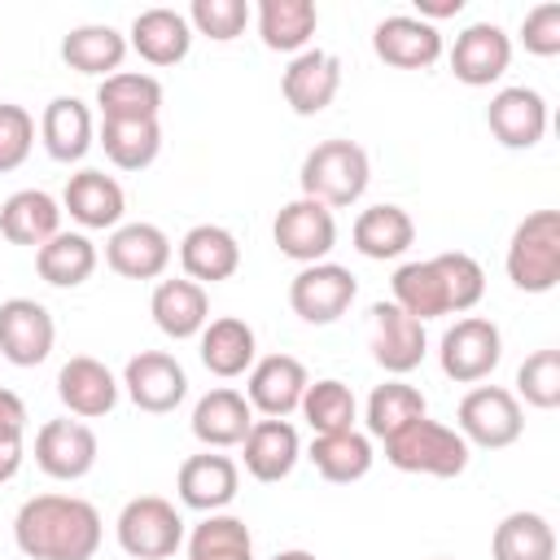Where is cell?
Segmentation results:
<instances>
[{
  "instance_id": "7c38bea8",
  "label": "cell",
  "mask_w": 560,
  "mask_h": 560,
  "mask_svg": "<svg viewBox=\"0 0 560 560\" xmlns=\"http://www.w3.org/2000/svg\"><path fill=\"white\" fill-rule=\"evenodd\" d=\"M512 61V39L503 26L494 22H472L455 35V48H451V74L468 88H490L494 79H503Z\"/></svg>"
},
{
  "instance_id": "d4e9b609",
  "label": "cell",
  "mask_w": 560,
  "mask_h": 560,
  "mask_svg": "<svg viewBox=\"0 0 560 560\" xmlns=\"http://www.w3.org/2000/svg\"><path fill=\"white\" fill-rule=\"evenodd\" d=\"M61 206L70 210V219L79 228H118V219L127 210V197H122V184L114 175L88 166V171L66 179Z\"/></svg>"
},
{
  "instance_id": "ba28073f",
  "label": "cell",
  "mask_w": 560,
  "mask_h": 560,
  "mask_svg": "<svg viewBox=\"0 0 560 560\" xmlns=\"http://www.w3.org/2000/svg\"><path fill=\"white\" fill-rule=\"evenodd\" d=\"M359 280L341 262H311L289 280V306L306 324H332L350 311Z\"/></svg>"
},
{
  "instance_id": "4316f807",
  "label": "cell",
  "mask_w": 560,
  "mask_h": 560,
  "mask_svg": "<svg viewBox=\"0 0 560 560\" xmlns=\"http://www.w3.org/2000/svg\"><path fill=\"white\" fill-rule=\"evenodd\" d=\"M127 44H131L149 66H175V61H184L188 48H192V26H188V18L175 13V9H144V13H136Z\"/></svg>"
},
{
  "instance_id": "b9f144b4",
  "label": "cell",
  "mask_w": 560,
  "mask_h": 560,
  "mask_svg": "<svg viewBox=\"0 0 560 560\" xmlns=\"http://www.w3.org/2000/svg\"><path fill=\"white\" fill-rule=\"evenodd\" d=\"M302 416H306V424L315 429V433H341V429H354V416H359V402H354V394H350V385H341V381H315V385H306V394H302Z\"/></svg>"
},
{
  "instance_id": "7402d4cb",
  "label": "cell",
  "mask_w": 560,
  "mask_h": 560,
  "mask_svg": "<svg viewBox=\"0 0 560 560\" xmlns=\"http://www.w3.org/2000/svg\"><path fill=\"white\" fill-rule=\"evenodd\" d=\"M254 424V407L245 402V394L219 385L210 389L206 398H197L192 407V438L206 446V451H228V446H241L245 433Z\"/></svg>"
},
{
  "instance_id": "7bdbcfd3",
  "label": "cell",
  "mask_w": 560,
  "mask_h": 560,
  "mask_svg": "<svg viewBox=\"0 0 560 560\" xmlns=\"http://www.w3.org/2000/svg\"><path fill=\"white\" fill-rule=\"evenodd\" d=\"M433 267H438L442 284H446L451 311H472V306L481 302V293H486V271H481V262H477L472 254L446 249V254L433 258Z\"/></svg>"
},
{
  "instance_id": "5b68a950",
  "label": "cell",
  "mask_w": 560,
  "mask_h": 560,
  "mask_svg": "<svg viewBox=\"0 0 560 560\" xmlns=\"http://www.w3.org/2000/svg\"><path fill=\"white\" fill-rule=\"evenodd\" d=\"M455 424H459V438L468 446L503 451V446H512L525 433V411H521V402H516L512 389H503V385H477V389H468L459 398Z\"/></svg>"
},
{
  "instance_id": "cb8c5ba5",
  "label": "cell",
  "mask_w": 560,
  "mask_h": 560,
  "mask_svg": "<svg viewBox=\"0 0 560 560\" xmlns=\"http://www.w3.org/2000/svg\"><path fill=\"white\" fill-rule=\"evenodd\" d=\"M149 315L166 337L188 341V337H201V328L210 324V298L188 276L184 280H158V289L149 298Z\"/></svg>"
},
{
  "instance_id": "e0dca14e",
  "label": "cell",
  "mask_w": 560,
  "mask_h": 560,
  "mask_svg": "<svg viewBox=\"0 0 560 560\" xmlns=\"http://www.w3.org/2000/svg\"><path fill=\"white\" fill-rule=\"evenodd\" d=\"M236 486H241V468L219 455V451H201V455H188L179 464V477H175V490H179V503L192 508V512H223L232 499H236Z\"/></svg>"
},
{
  "instance_id": "277c9868",
  "label": "cell",
  "mask_w": 560,
  "mask_h": 560,
  "mask_svg": "<svg viewBox=\"0 0 560 560\" xmlns=\"http://www.w3.org/2000/svg\"><path fill=\"white\" fill-rule=\"evenodd\" d=\"M508 280L521 293H551L560 280V214L534 210L508 241Z\"/></svg>"
},
{
  "instance_id": "8fae6325",
  "label": "cell",
  "mask_w": 560,
  "mask_h": 560,
  "mask_svg": "<svg viewBox=\"0 0 560 560\" xmlns=\"http://www.w3.org/2000/svg\"><path fill=\"white\" fill-rule=\"evenodd\" d=\"M57 324L44 302L35 298H9L0 302V359L13 368H35L52 354Z\"/></svg>"
},
{
  "instance_id": "ac0fdd59",
  "label": "cell",
  "mask_w": 560,
  "mask_h": 560,
  "mask_svg": "<svg viewBox=\"0 0 560 560\" xmlns=\"http://www.w3.org/2000/svg\"><path fill=\"white\" fill-rule=\"evenodd\" d=\"M306 385H311V376L293 354H267V359H258L249 368L245 402L258 407L267 420H284L289 411H298Z\"/></svg>"
},
{
  "instance_id": "83f0119b",
  "label": "cell",
  "mask_w": 560,
  "mask_h": 560,
  "mask_svg": "<svg viewBox=\"0 0 560 560\" xmlns=\"http://www.w3.org/2000/svg\"><path fill=\"white\" fill-rule=\"evenodd\" d=\"M0 232L13 245H44L61 232V206L44 188H22L0 206Z\"/></svg>"
},
{
  "instance_id": "f546056e",
  "label": "cell",
  "mask_w": 560,
  "mask_h": 560,
  "mask_svg": "<svg viewBox=\"0 0 560 560\" xmlns=\"http://www.w3.org/2000/svg\"><path fill=\"white\" fill-rule=\"evenodd\" d=\"M254 354H258V341H254V328L236 315H219L201 328V363L206 372L232 381L241 376L245 368H254Z\"/></svg>"
},
{
  "instance_id": "74e56055",
  "label": "cell",
  "mask_w": 560,
  "mask_h": 560,
  "mask_svg": "<svg viewBox=\"0 0 560 560\" xmlns=\"http://www.w3.org/2000/svg\"><path fill=\"white\" fill-rule=\"evenodd\" d=\"M35 271L52 289H74L96 271V245L83 232H57L35 249Z\"/></svg>"
},
{
  "instance_id": "7dc6e473",
  "label": "cell",
  "mask_w": 560,
  "mask_h": 560,
  "mask_svg": "<svg viewBox=\"0 0 560 560\" xmlns=\"http://www.w3.org/2000/svg\"><path fill=\"white\" fill-rule=\"evenodd\" d=\"M521 44L534 57H556L560 52V4H534L521 22Z\"/></svg>"
},
{
  "instance_id": "9a60e30c",
  "label": "cell",
  "mask_w": 560,
  "mask_h": 560,
  "mask_svg": "<svg viewBox=\"0 0 560 560\" xmlns=\"http://www.w3.org/2000/svg\"><path fill=\"white\" fill-rule=\"evenodd\" d=\"M280 92H284V101H289L293 114L311 118V114L328 109L332 96L341 92V61L332 52H324V48H302L289 61V70H284Z\"/></svg>"
},
{
  "instance_id": "f5cc1de1",
  "label": "cell",
  "mask_w": 560,
  "mask_h": 560,
  "mask_svg": "<svg viewBox=\"0 0 560 560\" xmlns=\"http://www.w3.org/2000/svg\"><path fill=\"white\" fill-rule=\"evenodd\" d=\"M433 560H451V556H433Z\"/></svg>"
},
{
  "instance_id": "4fadbf2b",
  "label": "cell",
  "mask_w": 560,
  "mask_h": 560,
  "mask_svg": "<svg viewBox=\"0 0 560 560\" xmlns=\"http://www.w3.org/2000/svg\"><path fill=\"white\" fill-rule=\"evenodd\" d=\"M105 262L127 280H158L171 267V236L158 223H118L105 241Z\"/></svg>"
},
{
  "instance_id": "9c48e42d",
  "label": "cell",
  "mask_w": 560,
  "mask_h": 560,
  "mask_svg": "<svg viewBox=\"0 0 560 560\" xmlns=\"http://www.w3.org/2000/svg\"><path fill=\"white\" fill-rule=\"evenodd\" d=\"M271 236H276L284 258L311 267V262H324L328 249L337 245V219H332L328 206H319L311 197H298V201L280 206V214L271 223Z\"/></svg>"
},
{
  "instance_id": "816d5d0a",
  "label": "cell",
  "mask_w": 560,
  "mask_h": 560,
  "mask_svg": "<svg viewBox=\"0 0 560 560\" xmlns=\"http://www.w3.org/2000/svg\"><path fill=\"white\" fill-rule=\"evenodd\" d=\"M271 560H315V556H311V551H298V547H293V551H276Z\"/></svg>"
},
{
  "instance_id": "2e32d148",
  "label": "cell",
  "mask_w": 560,
  "mask_h": 560,
  "mask_svg": "<svg viewBox=\"0 0 560 560\" xmlns=\"http://www.w3.org/2000/svg\"><path fill=\"white\" fill-rule=\"evenodd\" d=\"M486 127L503 149H534L547 131V101L534 88H499L486 105Z\"/></svg>"
},
{
  "instance_id": "44dd1931",
  "label": "cell",
  "mask_w": 560,
  "mask_h": 560,
  "mask_svg": "<svg viewBox=\"0 0 560 560\" xmlns=\"http://www.w3.org/2000/svg\"><path fill=\"white\" fill-rule=\"evenodd\" d=\"M424 324L420 319H411L402 306H394V302H376L372 306V359L385 368V372H394V376H402V372H411V368H420V359H424Z\"/></svg>"
},
{
  "instance_id": "681fc988",
  "label": "cell",
  "mask_w": 560,
  "mask_h": 560,
  "mask_svg": "<svg viewBox=\"0 0 560 560\" xmlns=\"http://www.w3.org/2000/svg\"><path fill=\"white\" fill-rule=\"evenodd\" d=\"M18 468H22V442L0 438V486H4V481H13V477H18Z\"/></svg>"
},
{
  "instance_id": "484cf974",
  "label": "cell",
  "mask_w": 560,
  "mask_h": 560,
  "mask_svg": "<svg viewBox=\"0 0 560 560\" xmlns=\"http://www.w3.org/2000/svg\"><path fill=\"white\" fill-rule=\"evenodd\" d=\"M241 446H245V468L258 481H284L302 455L298 429L289 420H254Z\"/></svg>"
},
{
  "instance_id": "f6af8a7d",
  "label": "cell",
  "mask_w": 560,
  "mask_h": 560,
  "mask_svg": "<svg viewBox=\"0 0 560 560\" xmlns=\"http://www.w3.org/2000/svg\"><path fill=\"white\" fill-rule=\"evenodd\" d=\"M249 22V4L245 0H192L188 9V26L214 44H228L245 31Z\"/></svg>"
},
{
  "instance_id": "4dcf8cb0",
  "label": "cell",
  "mask_w": 560,
  "mask_h": 560,
  "mask_svg": "<svg viewBox=\"0 0 560 560\" xmlns=\"http://www.w3.org/2000/svg\"><path fill=\"white\" fill-rule=\"evenodd\" d=\"M127 57V35L114 31L109 22H88V26H74L66 39H61V61L79 74H118Z\"/></svg>"
},
{
  "instance_id": "bcb514c9",
  "label": "cell",
  "mask_w": 560,
  "mask_h": 560,
  "mask_svg": "<svg viewBox=\"0 0 560 560\" xmlns=\"http://www.w3.org/2000/svg\"><path fill=\"white\" fill-rule=\"evenodd\" d=\"M31 144H35V118L22 105L0 101V175L18 171L31 158Z\"/></svg>"
},
{
  "instance_id": "7a4b0ae2",
  "label": "cell",
  "mask_w": 560,
  "mask_h": 560,
  "mask_svg": "<svg viewBox=\"0 0 560 560\" xmlns=\"http://www.w3.org/2000/svg\"><path fill=\"white\" fill-rule=\"evenodd\" d=\"M302 197L328 206V210H341V206H354L372 179V162H368V149L354 144V140H319L306 158H302Z\"/></svg>"
},
{
  "instance_id": "3957f363",
  "label": "cell",
  "mask_w": 560,
  "mask_h": 560,
  "mask_svg": "<svg viewBox=\"0 0 560 560\" xmlns=\"http://www.w3.org/2000/svg\"><path fill=\"white\" fill-rule=\"evenodd\" d=\"M385 459L398 472H424V477H459L468 468V442L459 429L438 424L429 416L411 420L394 438H385Z\"/></svg>"
},
{
  "instance_id": "1f68e13d",
  "label": "cell",
  "mask_w": 560,
  "mask_h": 560,
  "mask_svg": "<svg viewBox=\"0 0 560 560\" xmlns=\"http://www.w3.org/2000/svg\"><path fill=\"white\" fill-rule=\"evenodd\" d=\"M411 241H416V223H411V214L402 206L381 201V206H368L354 219V249L363 258H376V262L398 258V254L411 249Z\"/></svg>"
},
{
  "instance_id": "836d02e7",
  "label": "cell",
  "mask_w": 560,
  "mask_h": 560,
  "mask_svg": "<svg viewBox=\"0 0 560 560\" xmlns=\"http://www.w3.org/2000/svg\"><path fill=\"white\" fill-rule=\"evenodd\" d=\"M319 26L315 0H258V35L271 52H302Z\"/></svg>"
},
{
  "instance_id": "8d00e7d4",
  "label": "cell",
  "mask_w": 560,
  "mask_h": 560,
  "mask_svg": "<svg viewBox=\"0 0 560 560\" xmlns=\"http://www.w3.org/2000/svg\"><path fill=\"white\" fill-rule=\"evenodd\" d=\"M311 464H315V472H319L324 481H337V486L359 481V477H368V468H372V442H368V433H359V429L315 433V442H311Z\"/></svg>"
},
{
  "instance_id": "d6a6232c",
  "label": "cell",
  "mask_w": 560,
  "mask_h": 560,
  "mask_svg": "<svg viewBox=\"0 0 560 560\" xmlns=\"http://www.w3.org/2000/svg\"><path fill=\"white\" fill-rule=\"evenodd\" d=\"M494 560H556V529L542 512H508L490 534Z\"/></svg>"
},
{
  "instance_id": "f907efd6",
  "label": "cell",
  "mask_w": 560,
  "mask_h": 560,
  "mask_svg": "<svg viewBox=\"0 0 560 560\" xmlns=\"http://www.w3.org/2000/svg\"><path fill=\"white\" fill-rule=\"evenodd\" d=\"M416 9H420V22H438V18H455L459 9H464V0H416Z\"/></svg>"
},
{
  "instance_id": "c3c4849f",
  "label": "cell",
  "mask_w": 560,
  "mask_h": 560,
  "mask_svg": "<svg viewBox=\"0 0 560 560\" xmlns=\"http://www.w3.org/2000/svg\"><path fill=\"white\" fill-rule=\"evenodd\" d=\"M26 402L13 394V389H4L0 385V438H13V442H22V433H26Z\"/></svg>"
},
{
  "instance_id": "52a82bcc",
  "label": "cell",
  "mask_w": 560,
  "mask_h": 560,
  "mask_svg": "<svg viewBox=\"0 0 560 560\" xmlns=\"http://www.w3.org/2000/svg\"><path fill=\"white\" fill-rule=\"evenodd\" d=\"M503 359V337L490 319L481 315H468V319H455L446 332H442V346H438V363L442 372L455 381V385H477L486 381Z\"/></svg>"
},
{
  "instance_id": "d6986e66",
  "label": "cell",
  "mask_w": 560,
  "mask_h": 560,
  "mask_svg": "<svg viewBox=\"0 0 560 560\" xmlns=\"http://www.w3.org/2000/svg\"><path fill=\"white\" fill-rule=\"evenodd\" d=\"M57 398L66 402L70 416H79V420H101V416H109L114 402H118V381H114V372H109L101 359L74 354V359H66L61 372H57Z\"/></svg>"
},
{
  "instance_id": "6da1fadb",
  "label": "cell",
  "mask_w": 560,
  "mask_h": 560,
  "mask_svg": "<svg viewBox=\"0 0 560 560\" xmlns=\"http://www.w3.org/2000/svg\"><path fill=\"white\" fill-rule=\"evenodd\" d=\"M13 542L31 560H92L101 512L79 494H35L13 516Z\"/></svg>"
},
{
  "instance_id": "f1b7e54d",
  "label": "cell",
  "mask_w": 560,
  "mask_h": 560,
  "mask_svg": "<svg viewBox=\"0 0 560 560\" xmlns=\"http://www.w3.org/2000/svg\"><path fill=\"white\" fill-rule=\"evenodd\" d=\"M39 136L52 162H79L92 149V109L79 96H52L44 105Z\"/></svg>"
},
{
  "instance_id": "60d3db41",
  "label": "cell",
  "mask_w": 560,
  "mask_h": 560,
  "mask_svg": "<svg viewBox=\"0 0 560 560\" xmlns=\"http://www.w3.org/2000/svg\"><path fill=\"white\" fill-rule=\"evenodd\" d=\"M420 416H424V394L416 385H407V381H385L368 398V433L381 438V442L394 438L398 429H407Z\"/></svg>"
},
{
  "instance_id": "603a6c76",
  "label": "cell",
  "mask_w": 560,
  "mask_h": 560,
  "mask_svg": "<svg viewBox=\"0 0 560 560\" xmlns=\"http://www.w3.org/2000/svg\"><path fill=\"white\" fill-rule=\"evenodd\" d=\"M179 262H184V276L197 280L201 289L214 284V280H232L236 267H241V245L228 228L219 223H197L184 232L179 241Z\"/></svg>"
},
{
  "instance_id": "ab89813d",
  "label": "cell",
  "mask_w": 560,
  "mask_h": 560,
  "mask_svg": "<svg viewBox=\"0 0 560 560\" xmlns=\"http://www.w3.org/2000/svg\"><path fill=\"white\" fill-rule=\"evenodd\" d=\"M188 560H254V538L241 516L210 512L188 534Z\"/></svg>"
},
{
  "instance_id": "5bb4252c",
  "label": "cell",
  "mask_w": 560,
  "mask_h": 560,
  "mask_svg": "<svg viewBox=\"0 0 560 560\" xmlns=\"http://www.w3.org/2000/svg\"><path fill=\"white\" fill-rule=\"evenodd\" d=\"M35 464L57 481H79L96 464V433L83 420H48L35 433Z\"/></svg>"
},
{
  "instance_id": "ee69618b",
  "label": "cell",
  "mask_w": 560,
  "mask_h": 560,
  "mask_svg": "<svg viewBox=\"0 0 560 560\" xmlns=\"http://www.w3.org/2000/svg\"><path fill=\"white\" fill-rule=\"evenodd\" d=\"M516 394L538 407V411H551L560 407V350H534L521 368H516Z\"/></svg>"
},
{
  "instance_id": "d590c367",
  "label": "cell",
  "mask_w": 560,
  "mask_h": 560,
  "mask_svg": "<svg viewBox=\"0 0 560 560\" xmlns=\"http://www.w3.org/2000/svg\"><path fill=\"white\" fill-rule=\"evenodd\" d=\"M101 149L118 171H144L162 153V127L158 118H101Z\"/></svg>"
},
{
  "instance_id": "f35d334b",
  "label": "cell",
  "mask_w": 560,
  "mask_h": 560,
  "mask_svg": "<svg viewBox=\"0 0 560 560\" xmlns=\"http://www.w3.org/2000/svg\"><path fill=\"white\" fill-rule=\"evenodd\" d=\"M394 306H402L411 319H438V315H451V302H446V284L433 267V258L424 262H402L394 271Z\"/></svg>"
},
{
  "instance_id": "ffe728a7",
  "label": "cell",
  "mask_w": 560,
  "mask_h": 560,
  "mask_svg": "<svg viewBox=\"0 0 560 560\" xmlns=\"http://www.w3.org/2000/svg\"><path fill=\"white\" fill-rule=\"evenodd\" d=\"M372 52L394 66V70H429L438 57H442V35L438 26L420 22V18H407V13H394L385 22H376L372 31Z\"/></svg>"
},
{
  "instance_id": "e575fe53",
  "label": "cell",
  "mask_w": 560,
  "mask_h": 560,
  "mask_svg": "<svg viewBox=\"0 0 560 560\" xmlns=\"http://www.w3.org/2000/svg\"><path fill=\"white\" fill-rule=\"evenodd\" d=\"M96 105H101V118H158L162 109V83L153 74H140V70H118L109 79H101L96 88Z\"/></svg>"
},
{
  "instance_id": "8992f818",
  "label": "cell",
  "mask_w": 560,
  "mask_h": 560,
  "mask_svg": "<svg viewBox=\"0 0 560 560\" xmlns=\"http://www.w3.org/2000/svg\"><path fill=\"white\" fill-rule=\"evenodd\" d=\"M118 547L136 560H166L184 542V516L162 494H140L118 512Z\"/></svg>"
},
{
  "instance_id": "30bf717a",
  "label": "cell",
  "mask_w": 560,
  "mask_h": 560,
  "mask_svg": "<svg viewBox=\"0 0 560 560\" xmlns=\"http://www.w3.org/2000/svg\"><path fill=\"white\" fill-rule=\"evenodd\" d=\"M122 389H127V398L140 411L166 416V411H175L184 402L188 376H184V368H179L175 354H166V350H140L122 368Z\"/></svg>"
}]
</instances>
